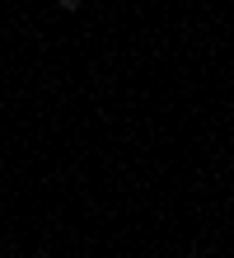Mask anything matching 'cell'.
Wrapping results in <instances>:
<instances>
[{
    "label": "cell",
    "mask_w": 234,
    "mask_h": 258,
    "mask_svg": "<svg viewBox=\"0 0 234 258\" xmlns=\"http://www.w3.org/2000/svg\"><path fill=\"white\" fill-rule=\"evenodd\" d=\"M61 10H70V14H75V10H80V0H61Z\"/></svg>",
    "instance_id": "1"
}]
</instances>
